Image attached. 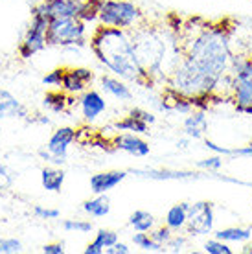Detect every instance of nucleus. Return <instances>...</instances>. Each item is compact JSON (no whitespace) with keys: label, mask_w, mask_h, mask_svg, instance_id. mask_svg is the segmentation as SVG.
Segmentation results:
<instances>
[{"label":"nucleus","mask_w":252,"mask_h":254,"mask_svg":"<svg viewBox=\"0 0 252 254\" xmlns=\"http://www.w3.org/2000/svg\"><path fill=\"white\" fill-rule=\"evenodd\" d=\"M186 243H188V240H186L183 234H173V238H171L170 243H168L166 247L171 249V251H183V249L186 247Z\"/></svg>","instance_id":"nucleus-38"},{"label":"nucleus","mask_w":252,"mask_h":254,"mask_svg":"<svg viewBox=\"0 0 252 254\" xmlns=\"http://www.w3.org/2000/svg\"><path fill=\"white\" fill-rule=\"evenodd\" d=\"M184 134L191 140H199L202 138L204 134L208 133V118H206V111H199V109H193L186 120H184Z\"/></svg>","instance_id":"nucleus-14"},{"label":"nucleus","mask_w":252,"mask_h":254,"mask_svg":"<svg viewBox=\"0 0 252 254\" xmlns=\"http://www.w3.org/2000/svg\"><path fill=\"white\" fill-rule=\"evenodd\" d=\"M94 242L100 243L103 249H109V247H113L114 243L118 242V234H116V232H113V230L101 229V230H98V234H96Z\"/></svg>","instance_id":"nucleus-32"},{"label":"nucleus","mask_w":252,"mask_h":254,"mask_svg":"<svg viewBox=\"0 0 252 254\" xmlns=\"http://www.w3.org/2000/svg\"><path fill=\"white\" fill-rule=\"evenodd\" d=\"M149 234H151V238L158 243V245L166 247V245L170 243L171 238H173V230H171L170 227L166 225V227H160V229H153Z\"/></svg>","instance_id":"nucleus-33"},{"label":"nucleus","mask_w":252,"mask_h":254,"mask_svg":"<svg viewBox=\"0 0 252 254\" xmlns=\"http://www.w3.org/2000/svg\"><path fill=\"white\" fill-rule=\"evenodd\" d=\"M114 129H116V131H126V133H136V134L149 133V126L132 115H127L126 118H122V120L116 122V124H114Z\"/></svg>","instance_id":"nucleus-23"},{"label":"nucleus","mask_w":252,"mask_h":254,"mask_svg":"<svg viewBox=\"0 0 252 254\" xmlns=\"http://www.w3.org/2000/svg\"><path fill=\"white\" fill-rule=\"evenodd\" d=\"M114 149H120L124 153H129L132 157H147L149 155V144L142 140L136 133H120L113 140Z\"/></svg>","instance_id":"nucleus-11"},{"label":"nucleus","mask_w":252,"mask_h":254,"mask_svg":"<svg viewBox=\"0 0 252 254\" xmlns=\"http://www.w3.org/2000/svg\"><path fill=\"white\" fill-rule=\"evenodd\" d=\"M188 208H189V203H179L168 210V214H166V225L173 232H181V230L186 229V225H188Z\"/></svg>","instance_id":"nucleus-17"},{"label":"nucleus","mask_w":252,"mask_h":254,"mask_svg":"<svg viewBox=\"0 0 252 254\" xmlns=\"http://www.w3.org/2000/svg\"><path fill=\"white\" fill-rule=\"evenodd\" d=\"M44 254H64V245L63 243H48L43 247Z\"/></svg>","instance_id":"nucleus-40"},{"label":"nucleus","mask_w":252,"mask_h":254,"mask_svg":"<svg viewBox=\"0 0 252 254\" xmlns=\"http://www.w3.org/2000/svg\"><path fill=\"white\" fill-rule=\"evenodd\" d=\"M241 253H243V254H252V243H249V245H245V247L241 249Z\"/></svg>","instance_id":"nucleus-42"},{"label":"nucleus","mask_w":252,"mask_h":254,"mask_svg":"<svg viewBox=\"0 0 252 254\" xmlns=\"http://www.w3.org/2000/svg\"><path fill=\"white\" fill-rule=\"evenodd\" d=\"M63 227L68 232H81V234H87V232L94 229L92 221H83V219H66L63 223Z\"/></svg>","instance_id":"nucleus-28"},{"label":"nucleus","mask_w":252,"mask_h":254,"mask_svg":"<svg viewBox=\"0 0 252 254\" xmlns=\"http://www.w3.org/2000/svg\"><path fill=\"white\" fill-rule=\"evenodd\" d=\"M64 70L66 68H54L52 72H48V74L43 77V85L61 89V85H63V77H64Z\"/></svg>","instance_id":"nucleus-30"},{"label":"nucleus","mask_w":252,"mask_h":254,"mask_svg":"<svg viewBox=\"0 0 252 254\" xmlns=\"http://www.w3.org/2000/svg\"><path fill=\"white\" fill-rule=\"evenodd\" d=\"M132 243H134L136 247L144 249V251H149V253H162V251H164V247L158 245V243L151 238V234H147V232H138V234H134L132 236Z\"/></svg>","instance_id":"nucleus-26"},{"label":"nucleus","mask_w":252,"mask_h":254,"mask_svg":"<svg viewBox=\"0 0 252 254\" xmlns=\"http://www.w3.org/2000/svg\"><path fill=\"white\" fill-rule=\"evenodd\" d=\"M204 146L208 147V149H212L214 153H217V155H232V157H252V144L251 146H245V147H236V149H228V147H221L217 146L215 142H212V140H204Z\"/></svg>","instance_id":"nucleus-25"},{"label":"nucleus","mask_w":252,"mask_h":254,"mask_svg":"<svg viewBox=\"0 0 252 254\" xmlns=\"http://www.w3.org/2000/svg\"><path fill=\"white\" fill-rule=\"evenodd\" d=\"M85 0H43L41 6L52 20L54 19H77Z\"/></svg>","instance_id":"nucleus-10"},{"label":"nucleus","mask_w":252,"mask_h":254,"mask_svg":"<svg viewBox=\"0 0 252 254\" xmlns=\"http://www.w3.org/2000/svg\"><path fill=\"white\" fill-rule=\"evenodd\" d=\"M22 251V243L15 238H0V254H17Z\"/></svg>","instance_id":"nucleus-31"},{"label":"nucleus","mask_w":252,"mask_h":254,"mask_svg":"<svg viewBox=\"0 0 252 254\" xmlns=\"http://www.w3.org/2000/svg\"><path fill=\"white\" fill-rule=\"evenodd\" d=\"M90 48L96 59L122 79L140 83L144 87H149L153 83L138 63L129 30L100 24L90 37Z\"/></svg>","instance_id":"nucleus-2"},{"label":"nucleus","mask_w":252,"mask_h":254,"mask_svg":"<svg viewBox=\"0 0 252 254\" xmlns=\"http://www.w3.org/2000/svg\"><path fill=\"white\" fill-rule=\"evenodd\" d=\"M214 204L208 201L189 204L186 230L191 236H206L214 230Z\"/></svg>","instance_id":"nucleus-7"},{"label":"nucleus","mask_w":252,"mask_h":254,"mask_svg":"<svg viewBox=\"0 0 252 254\" xmlns=\"http://www.w3.org/2000/svg\"><path fill=\"white\" fill-rule=\"evenodd\" d=\"M13 181H15V173L6 164H0V191L7 190L13 185Z\"/></svg>","instance_id":"nucleus-35"},{"label":"nucleus","mask_w":252,"mask_h":254,"mask_svg":"<svg viewBox=\"0 0 252 254\" xmlns=\"http://www.w3.org/2000/svg\"><path fill=\"white\" fill-rule=\"evenodd\" d=\"M127 179V172H101L90 177V190L92 193L100 195V193H107L113 188L124 183Z\"/></svg>","instance_id":"nucleus-13"},{"label":"nucleus","mask_w":252,"mask_h":254,"mask_svg":"<svg viewBox=\"0 0 252 254\" xmlns=\"http://www.w3.org/2000/svg\"><path fill=\"white\" fill-rule=\"evenodd\" d=\"M183 45V58L202 74L217 79L221 85L228 74L236 52L232 50V30L225 24H208L197 28ZM219 90V89H217Z\"/></svg>","instance_id":"nucleus-1"},{"label":"nucleus","mask_w":252,"mask_h":254,"mask_svg":"<svg viewBox=\"0 0 252 254\" xmlns=\"http://www.w3.org/2000/svg\"><path fill=\"white\" fill-rule=\"evenodd\" d=\"M44 105L54 111V113H64L68 105H72V100H70L66 92L63 89L59 90H50V92H46L44 96Z\"/></svg>","instance_id":"nucleus-22"},{"label":"nucleus","mask_w":252,"mask_h":254,"mask_svg":"<svg viewBox=\"0 0 252 254\" xmlns=\"http://www.w3.org/2000/svg\"><path fill=\"white\" fill-rule=\"evenodd\" d=\"M94 81V72L85 66H76V68H66L64 70L63 85L61 89L66 94H83L90 83Z\"/></svg>","instance_id":"nucleus-9"},{"label":"nucleus","mask_w":252,"mask_h":254,"mask_svg":"<svg viewBox=\"0 0 252 254\" xmlns=\"http://www.w3.org/2000/svg\"><path fill=\"white\" fill-rule=\"evenodd\" d=\"M217 240H223L227 243H247L252 238V229H243V227H228L215 232Z\"/></svg>","instance_id":"nucleus-21"},{"label":"nucleus","mask_w":252,"mask_h":254,"mask_svg":"<svg viewBox=\"0 0 252 254\" xmlns=\"http://www.w3.org/2000/svg\"><path fill=\"white\" fill-rule=\"evenodd\" d=\"M33 214L41 219H57L59 217V210L56 208H43V206H33Z\"/></svg>","instance_id":"nucleus-36"},{"label":"nucleus","mask_w":252,"mask_h":254,"mask_svg":"<svg viewBox=\"0 0 252 254\" xmlns=\"http://www.w3.org/2000/svg\"><path fill=\"white\" fill-rule=\"evenodd\" d=\"M83 253H85V254H103V253H105V249L101 247L98 242H92L90 245H87V249H85Z\"/></svg>","instance_id":"nucleus-41"},{"label":"nucleus","mask_w":252,"mask_h":254,"mask_svg":"<svg viewBox=\"0 0 252 254\" xmlns=\"http://www.w3.org/2000/svg\"><path fill=\"white\" fill-rule=\"evenodd\" d=\"M28 111L22 103L7 90L0 89V118L4 120H15V118H26Z\"/></svg>","instance_id":"nucleus-15"},{"label":"nucleus","mask_w":252,"mask_h":254,"mask_svg":"<svg viewBox=\"0 0 252 254\" xmlns=\"http://www.w3.org/2000/svg\"><path fill=\"white\" fill-rule=\"evenodd\" d=\"M83 212L90 217H105L111 212V201L105 193H100L94 199H88L83 203Z\"/></svg>","instance_id":"nucleus-20"},{"label":"nucleus","mask_w":252,"mask_h":254,"mask_svg":"<svg viewBox=\"0 0 252 254\" xmlns=\"http://www.w3.org/2000/svg\"><path fill=\"white\" fill-rule=\"evenodd\" d=\"M64 177H66V173L63 170L46 166L43 172H41V185H43L44 190L57 193V191H61V188H63Z\"/></svg>","instance_id":"nucleus-19"},{"label":"nucleus","mask_w":252,"mask_h":254,"mask_svg":"<svg viewBox=\"0 0 252 254\" xmlns=\"http://www.w3.org/2000/svg\"><path fill=\"white\" fill-rule=\"evenodd\" d=\"M129 115H132V116H136V118H140V120L145 122L147 126H151V124H155V120H157V118H155V115H151L149 111H144V109H138V107L132 109V111L129 113Z\"/></svg>","instance_id":"nucleus-37"},{"label":"nucleus","mask_w":252,"mask_h":254,"mask_svg":"<svg viewBox=\"0 0 252 254\" xmlns=\"http://www.w3.org/2000/svg\"><path fill=\"white\" fill-rule=\"evenodd\" d=\"M197 166L202 168V170H208V172H217L223 166V155H214V157H208L204 160H199Z\"/></svg>","instance_id":"nucleus-34"},{"label":"nucleus","mask_w":252,"mask_h":254,"mask_svg":"<svg viewBox=\"0 0 252 254\" xmlns=\"http://www.w3.org/2000/svg\"><path fill=\"white\" fill-rule=\"evenodd\" d=\"M100 2L101 0H85L77 19L83 20L85 24L98 20V15H100Z\"/></svg>","instance_id":"nucleus-27"},{"label":"nucleus","mask_w":252,"mask_h":254,"mask_svg":"<svg viewBox=\"0 0 252 254\" xmlns=\"http://www.w3.org/2000/svg\"><path fill=\"white\" fill-rule=\"evenodd\" d=\"M144 13L131 0H101L98 22L122 30H132L142 24Z\"/></svg>","instance_id":"nucleus-4"},{"label":"nucleus","mask_w":252,"mask_h":254,"mask_svg":"<svg viewBox=\"0 0 252 254\" xmlns=\"http://www.w3.org/2000/svg\"><path fill=\"white\" fill-rule=\"evenodd\" d=\"M79 107H81V115L85 120L94 122L98 116L105 113L107 102L98 90H85L81 98H79Z\"/></svg>","instance_id":"nucleus-12"},{"label":"nucleus","mask_w":252,"mask_h":254,"mask_svg":"<svg viewBox=\"0 0 252 254\" xmlns=\"http://www.w3.org/2000/svg\"><path fill=\"white\" fill-rule=\"evenodd\" d=\"M132 173L153 181H177V179H191L199 175L193 172H175V170H134Z\"/></svg>","instance_id":"nucleus-18"},{"label":"nucleus","mask_w":252,"mask_h":254,"mask_svg":"<svg viewBox=\"0 0 252 254\" xmlns=\"http://www.w3.org/2000/svg\"><path fill=\"white\" fill-rule=\"evenodd\" d=\"M52 19L48 17V13L44 11L43 6L37 4L32 9V24L26 32L24 41L19 46V56L22 59H30L33 54L41 52L46 46V32L50 28Z\"/></svg>","instance_id":"nucleus-6"},{"label":"nucleus","mask_w":252,"mask_h":254,"mask_svg":"<svg viewBox=\"0 0 252 254\" xmlns=\"http://www.w3.org/2000/svg\"><path fill=\"white\" fill-rule=\"evenodd\" d=\"M100 83H101V89L105 90L107 94L114 96L116 100H120V102H129L132 98L131 89L122 81V77L118 79V77H113V76H101Z\"/></svg>","instance_id":"nucleus-16"},{"label":"nucleus","mask_w":252,"mask_h":254,"mask_svg":"<svg viewBox=\"0 0 252 254\" xmlns=\"http://www.w3.org/2000/svg\"><path fill=\"white\" fill-rule=\"evenodd\" d=\"M105 253H107V254H129V253H131V249L127 247L126 243L116 242V243L113 245V247L105 249Z\"/></svg>","instance_id":"nucleus-39"},{"label":"nucleus","mask_w":252,"mask_h":254,"mask_svg":"<svg viewBox=\"0 0 252 254\" xmlns=\"http://www.w3.org/2000/svg\"><path fill=\"white\" fill-rule=\"evenodd\" d=\"M204 253L206 254H232V249L223 240H208L204 243Z\"/></svg>","instance_id":"nucleus-29"},{"label":"nucleus","mask_w":252,"mask_h":254,"mask_svg":"<svg viewBox=\"0 0 252 254\" xmlns=\"http://www.w3.org/2000/svg\"><path fill=\"white\" fill-rule=\"evenodd\" d=\"M131 41L134 54L138 58V63L145 70V74L157 77L164 72V63L168 59V45L164 35L149 26H136L131 32Z\"/></svg>","instance_id":"nucleus-3"},{"label":"nucleus","mask_w":252,"mask_h":254,"mask_svg":"<svg viewBox=\"0 0 252 254\" xmlns=\"http://www.w3.org/2000/svg\"><path fill=\"white\" fill-rule=\"evenodd\" d=\"M129 225L136 232H151L155 229V217L145 210H134L129 217Z\"/></svg>","instance_id":"nucleus-24"},{"label":"nucleus","mask_w":252,"mask_h":254,"mask_svg":"<svg viewBox=\"0 0 252 254\" xmlns=\"http://www.w3.org/2000/svg\"><path fill=\"white\" fill-rule=\"evenodd\" d=\"M87 24L79 19H54L46 32V45L50 46H83Z\"/></svg>","instance_id":"nucleus-5"},{"label":"nucleus","mask_w":252,"mask_h":254,"mask_svg":"<svg viewBox=\"0 0 252 254\" xmlns=\"http://www.w3.org/2000/svg\"><path fill=\"white\" fill-rule=\"evenodd\" d=\"M74 140H76V129H72V127H59L56 133L52 134L46 144V149L52 153V164L63 166L66 162V153Z\"/></svg>","instance_id":"nucleus-8"}]
</instances>
